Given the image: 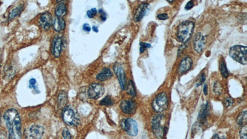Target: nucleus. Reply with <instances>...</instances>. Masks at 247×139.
I'll return each instance as SVG.
<instances>
[{
	"label": "nucleus",
	"mask_w": 247,
	"mask_h": 139,
	"mask_svg": "<svg viewBox=\"0 0 247 139\" xmlns=\"http://www.w3.org/2000/svg\"><path fill=\"white\" fill-rule=\"evenodd\" d=\"M36 83H37V81L35 79H31L29 81V87L32 89H35L36 88V85H35Z\"/></svg>",
	"instance_id": "nucleus-33"
},
{
	"label": "nucleus",
	"mask_w": 247,
	"mask_h": 139,
	"mask_svg": "<svg viewBox=\"0 0 247 139\" xmlns=\"http://www.w3.org/2000/svg\"><path fill=\"white\" fill-rule=\"evenodd\" d=\"M92 29L95 32H98V27L97 26H93Z\"/></svg>",
	"instance_id": "nucleus-42"
},
{
	"label": "nucleus",
	"mask_w": 247,
	"mask_h": 139,
	"mask_svg": "<svg viewBox=\"0 0 247 139\" xmlns=\"http://www.w3.org/2000/svg\"><path fill=\"white\" fill-rule=\"evenodd\" d=\"M224 105H225L226 107H229V106H230L233 104V100H232V99L230 98H226L224 100Z\"/></svg>",
	"instance_id": "nucleus-32"
},
{
	"label": "nucleus",
	"mask_w": 247,
	"mask_h": 139,
	"mask_svg": "<svg viewBox=\"0 0 247 139\" xmlns=\"http://www.w3.org/2000/svg\"><path fill=\"white\" fill-rule=\"evenodd\" d=\"M209 104L207 102L206 104H204L202 106V108L200 111L199 115H198V119L201 122H204L206 120V118L209 114Z\"/></svg>",
	"instance_id": "nucleus-19"
},
{
	"label": "nucleus",
	"mask_w": 247,
	"mask_h": 139,
	"mask_svg": "<svg viewBox=\"0 0 247 139\" xmlns=\"http://www.w3.org/2000/svg\"><path fill=\"white\" fill-rule=\"evenodd\" d=\"M148 6L149 5L146 3H143L138 6L133 16V19L135 22H139L144 18L148 10Z\"/></svg>",
	"instance_id": "nucleus-15"
},
{
	"label": "nucleus",
	"mask_w": 247,
	"mask_h": 139,
	"mask_svg": "<svg viewBox=\"0 0 247 139\" xmlns=\"http://www.w3.org/2000/svg\"><path fill=\"white\" fill-rule=\"evenodd\" d=\"M97 14V9H95V8H92V9L89 10V11L87 12V16H88L89 18H93L94 17H95V16H96Z\"/></svg>",
	"instance_id": "nucleus-30"
},
{
	"label": "nucleus",
	"mask_w": 247,
	"mask_h": 139,
	"mask_svg": "<svg viewBox=\"0 0 247 139\" xmlns=\"http://www.w3.org/2000/svg\"><path fill=\"white\" fill-rule=\"evenodd\" d=\"M113 76V73L110 68L105 67L102 69V71L97 76V79L103 82L110 79Z\"/></svg>",
	"instance_id": "nucleus-17"
},
{
	"label": "nucleus",
	"mask_w": 247,
	"mask_h": 139,
	"mask_svg": "<svg viewBox=\"0 0 247 139\" xmlns=\"http://www.w3.org/2000/svg\"><path fill=\"white\" fill-rule=\"evenodd\" d=\"M44 133V127L39 124H34L24 131L26 139H41Z\"/></svg>",
	"instance_id": "nucleus-7"
},
{
	"label": "nucleus",
	"mask_w": 247,
	"mask_h": 139,
	"mask_svg": "<svg viewBox=\"0 0 247 139\" xmlns=\"http://www.w3.org/2000/svg\"><path fill=\"white\" fill-rule=\"evenodd\" d=\"M67 95L65 91H61L58 97V104L59 108L64 109L67 106Z\"/></svg>",
	"instance_id": "nucleus-18"
},
{
	"label": "nucleus",
	"mask_w": 247,
	"mask_h": 139,
	"mask_svg": "<svg viewBox=\"0 0 247 139\" xmlns=\"http://www.w3.org/2000/svg\"><path fill=\"white\" fill-rule=\"evenodd\" d=\"M166 119V116L161 114L154 116L152 119V130L157 139H162L166 132L167 127L165 125Z\"/></svg>",
	"instance_id": "nucleus-2"
},
{
	"label": "nucleus",
	"mask_w": 247,
	"mask_h": 139,
	"mask_svg": "<svg viewBox=\"0 0 247 139\" xmlns=\"http://www.w3.org/2000/svg\"><path fill=\"white\" fill-rule=\"evenodd\" d=\"M168 106V98L166 93L161 92L157 95L152 101V108L157 113H162Z\"/></svg>",
	"instance_id": "nucleus-5"
},
{
	"label": "nucleus",
	"mask_w": 247,
	"mask_h": 139,
	"mask_svg": "<svg viewBox=\"0 0 247 139\" xmlns=\"http://www.w3.org/2000/svg\"><path fill=\"white\" fill-rule=\"evenodd\" d=\"M100 13H102V14H101V19H102V21H105L106 19V16L105 13L103 11V10H100Z\"/></svg>",
	"instance_id": "nucleus-39"
},
{
	"label": "nucleus",
	"mask_w": 247,
	"mask_h": 139,
	"mask_svg": "<svg viewBox=\"0 0 247 139\" xmlns=\"http://www.w3.org/2000/svg\"><path fill=\"white\" fill-rule=\"evenodd\" d=\"M193 6H194L193 2L192 1H190L187 3L185 8L186 10H191L193 7Z\"/></svg>",
	"instance_id": "nucleus-36"
},
{
	"label": "nucleus",
	"mask_w": 247,
	"mask_h": 139,
	"mask_svg": "<svg viewBox=\"0 0 247 139\" xmlns=\"http://www.w3.org/2000/svg\"><path fill=\"white\" fill-rule=\"evenodd\" d=\"M127 93L132 97H135L136 95V91H135V89L134 87V84L133 82L132 81H129V84L127 85Z\"/></svg>",
	"instance_id": "nucleus-25"
},
{
	"label": "nucleus",
	"mask_w": 247,
	"mask_h": 139,
	"mask_svg": "<svg viewBox=\"0 0 247 139\" xmlns=\"http://www.w3.org/2000/svg\"><path fill=\"white\" fill-rule=\"evenodd\" d=\"M62 119L68 125L77 126L79 124V119L70 106H67L63 109Z\"/></svg>",
	"instance_id": "nucleus-6"
},
{
	"label": "nucleus",
	"mask_w": 247,
	"mask_h": 139,
	"mask_svg": "<svg viewBox=\"0 0 247 139\" xmlns=\"http://www.w3.org/2000/svg\"><path fill=\"white\" fill-rule=\"evenodd\" d=\"M222 90V86L221 85V84L219 82H216L214 84V92L217 95H219L221 93Z\"/></svg>",
	"instance_id": "nucleus-28"
},
{
	"label": "nucleus",
	"mask_w": 247,
	"mask_h": 139,
	"mask_svg": "<svg viewBox=\"0 0 247 139\" xmlns=\"http://www.w3.org/2000/svg\"><path fill=\"white\" fill-rule=\"evenodd\" d=\"M195 23L192 21H185L179 26L177 31V39L182 43H186L192 37Z\"/></svg>",
	"instance_id": "nucleus-3"
},
{
	"label": "nucleus",
	"mask_w": 247,
	"mask_h": 139,
	"mask_svg": "<svg viewBox=\"0 0 247 139\" xmlns=\"http://www.w3.org/2000/svg\"><path fill=\"white\" fill-rule=\"evenodd\" d=\"M53 27L56 32L62 31L66 27V22L63 18H56L53 21Z\"/></svg>",
	"instance_id": "nucleus-21"
},
{
	"label": "nucleus",
	"mask_w": 247,
	"mask_h": 139,
	"mask_svg": "<svg viewBox=\"0 0 247 139\" xmlns=\"http://www.w3.org/2000/svg\"><path fill=\"white\" fill-rule=\"evenodd\" d=\"M114 72L118 77L119 80L121 87L122 90H125L126 88V77L124 69L121 65H115L114 67Z\"/></svg>",
	"instance_id": "nucleus-14"
},
{
	"label": "nucleus",
	"mask_w": 247,
	"mask_h": 139,
	"mask_svg": "<svg viewBox=\"0 0 247 139\" xmlns=\"http://www.w3.org/2000/svg\"><path fill=\"white\" fill-rule=\"evenodd\" d=\"M67 13V7L65 3H59L55 9V15L57 18H63Z\"/></svg>",
	"instance_id": "nucleus-20"
},
{
	"label": "nucleus",
	"mask_w": 247,
	"mask_h": 139,
	"mask_svg": "<svg viewBox=\"0 0 247 139\" xmlns=\"http://www.w3.org/2000/svg\"><path fill=\"white\" fill-rule=\"evenodd\" d=\"M114 104V101L112 99V98L110 96H106L101 101H100V105L103 106H112Z\"/></svg>",
	"instance_id": "nucleus-26"
},
{
	"label": "nucleus",
	"mask_w": 247,
	"mask_h": 139,
	"mask_svg": "<svg viewBox=\"0 0 247 139\" xmlns=\"http://www.w3.org/2000/svg\"><path fill=\"white\" fill-rule=\"evenodd\" d=\"M247 121V112L246 111H244L239 114L237 118V122L239 125H245Z\"/></svg>",
	"instance_id": "nucleus-23"
},
{
	"label": "nucleus",
	"mask_w": 247,
	"mask_h": 139,
	"mask_svg": "<svg viewBox=\"0 0 247 139\" xmlns=\"http://www.w3.org/2000/svg\"><path fill=\"white\" fill-rule=\"evenodd\" d=\"M212 139H225V138H222L218 134H215Z\"/></svg>",
	"instance_id": "nucleus-41"
},
{
	"label": "nucleus",
	"mask_w": 247,
	"mask_h": 139,
	"mask_svg": "<svg viewBox=\"0 0 247 139\" xmlns=\"http://www.w3.org/2000/svg\"><path fill=\"white\" fill-rule=\"evenodd\" d=\"M157 18L160 20H166L168 18V16L167 14L166 13H163V14H160L157 15Z\"/></svg>",
	"instance_id": "nucleus-34"
},
{
	"label": "nucleus",
	"mask_w": 247,
	"mask_h": 139,
	"mask_svg": "<svg viewBox=\"0 0 247 139\" xmlns=\"http://www.w3.org/2000/svg\"><path fill=\"white\" fill-rule=\"evenodd\" d=\"M62 47V38L61 35H56L53 40L52 53L55 58H59L61 55Z\"/></svg>",
	"instance_id": "nucleus-13"
},
{
	"label": "nucleus",
	"mask_w": 247,
	"mask_h": 139,
	"mask_svg": "<svg viewBox=\"0 0 247 139\" xmlns=\"http://www.w3.org/2000/svg\"><path fill=\"white\" fill-rule=\"evenodd\" d=\"M1 117H2V114H1V113H0V122H1Z\"/></svg>",
	"instance_id": "nucleus-43"
},
{
	"label": "nucleus",
	"mask_w": 247,
	"mask_h": 139,
	"mask_svg": "<svg viewBox=\"0 0 247 139\" xmlns=\"http://www.w3.org/2000/svg\"><path fill=\"white\" fill-rule=\"evenodd\" d=\"M220 71L221 73L222 76L225 77L227 78L229 76V73L227 71V69L226 67V64L225 62L224 61V59H222L221 62H220Z\"/></svg>",
	"instance_id": "nucleus-24"
},
{
	"label": "nucleus",
	"mask_w": 247,
	"mask_h": 139,
	"mask_svg": "<svg viewBox=\"0 0 247 139\" xmlns=\"http://www.w3.org/2000/svg\"><path fill=\"white\" fill-rule=\"evenodd\" d=\"M246 50L247 48L245 46L235 45L230 48L229 55L235 61L246 65L247 64Z\"/></svg>",
	"instance_id": "nucleus-4"
},
{
	"label": "nucleus",
	"mask_w": 247,
	"mask_h": 139,
	"mask_svg": "<svg viewBox=\"0 0 247 139\" xmlns=\"http://www.w3.org/2000/svg\"><path fill=\"white\" fill-rule=\"evenodd\" d=\"M240 139H247V126L245 124L240 130Z\"/></svg>",
	"instance_id": "nucleus-27"
},
{
	"label": "nucleus",
	"mask_w": 247,
	"mask_h": 139,
	"mask_svg": "<svg viewBox=\"0 0 247 139\" xmlns=\"http://www.w3.org/2000/svg\"><path fill=\"white\" fill-rule=\"evenodd\" d=\"M193 61L190 57H185L183 58L179 64L178 70L180 74H183L187 73L192 67Z\"/></svg>",
	"instance_id": "nucleus-16"
},
{
	"label": "nucleus",
	"mask_w": 247,
	"mask_h": 139,
	"mask_svg": "<svg viewBox=\"0 0 247 139\" xmlns=\"http://www.w3.org/2000/svg\"><path fill=\"white\" fill-rule=\"evenodd\" d=\"M206 45V38L201 33H197L193 40V48L196 52L201 53Z\"/></svg>",
	"instance_id": "nucleus-12"
},
{
	"label": "nucleus",
	"mask_w": 247,
	"mask_h": 139,
	"mask_svg": "<svg viewBox=\"0 0 247 139\" xmlns=\"http://www.w3.org/2000/svg\"><path fill=\"white\" fill-rule=\"evenodd\" d=\"M3 118L8 129L9 139H22L21 121L18 111L14 108L8 109Z\"/></svg>",
	"instance_id": "nucleus-1"
},
{
	"label": "nucleus",
	"mask_w": 247,
	"mask_h": 139,
	"mask_svg": "<svg viewBox=\"0 0 247 139\" xmlns=\"http://www.w3.org/2000/svg\"><path fill=\"white\" fill-rule=\"evenodd\" d=\"M205 76L204 74H203L201 75V76L199 78L198 83H197V86L201 85L205 82Z\"/></svg>",
	"instance_id": "nucleus-35"
},
{
	"label": "nucleus",
	"mask_w": 247,
	"mask_h": 139,
	"mask_svg": "<svg viewBox=\"0 0 247 139\" xmlns=\"http://www.w3.org/2000/svg\"><path fill=\"white\" fill-rule=\"evenodd\" d=\"M82 29H83V30L85 32H89L91 30V27L89 26V24H84L83 25V26H82Z\"/></svg>",
	"instance_id": "nucleus-37"
},
{
	"label": "nucleus",
	"mask_w": 247,
	"mask_h": 139,
	"mask_svg": "<svg viewBox=\"0 0 247 139\" xmlns=\"http://www.w3.org/2000/svg\"><path fill=\"white\" fill-rule=\"evenodd\" d=\"M120 107L124 113L132 114L136 111L137 104L135 101L132 99L123 100L121 102Z\"/></svg>",
	"instance_id": "nucleus-10"
},
{
	"label": "nucleus",
	"mask_w": 247,
	"mask_h": 139,
	"mask_svg": "<svg viewBox=\"0 0 247 139\" xmlns=\"http://www.w3.org/2000/svg\"><path fill=\"white\" fill-rule=\"evenodd\" d=\"M53 24V17L50 13L46 12L40 16L39 19V25L43 29L47 30L51 27Z\"/></svg>",
	"instance_id": "nucleus-11"
},
{
	"label": "nucleus",
	"mask_w": 247,
	"mask_h": 139,
	"mask_svg": "<svg viewBox=\"0 0 247 139\" xmlns=\"http://www.w3.org/2000/svg\"><path fill=\"white\" fill-rule=\"evenodd\" d=\"M62 137L64 139H72V136L71 134L69 132V130H68V129L67 128H64V130H62Z\"/></svg>",
	"instance_id": "nucleus-29"
},
{
	"label": "nucleus",
	"mask_w": 247,
	"mask_h": 139,
	"mask_svg": "<svg viewBox=\"0 0 247 139\" xmlns=\"http://www.w3.org/2000/svg\"><path fill=\"white\" fill-rule=\"evenodd\" d=\"M121 125L122 129L130 136H136L138 133V129L137 122L131 118L124 119L121 121Z\"/></svg>",
	"instance_id": "nucleus-8"
},
{
	"label": "nucleus",
	"mask_w": 247,
	"mask_h": 139,
	"mask_svg": "<svg viewBox=\"0 0 247 139\" xmlns=\"http://www.w3.org/2000/svg\"><path fill=\"white\" fill-rule=\"evenodd\" d=\"M23 9H24L23 4H21V5H19L18 6H17L16 8H15L10 13V14L9 15V20L11 21V20L14 19V18H16V17H18L19 15H20V14L23 11Z\"/></svg>",
	"instance_id": "nucleus-22"
},
{
	"label": "nucleus",
	"mask_w": 247,
	"mask_h": 139,
	"mask_svg": "<svg viewBox=\"0 0 247 139\" xmlns=\"http://www.w3.org/2000/svg\"><path fill=\"white\" fill-rule=\"evenodd\" d=\"M0 139H6V133L5 131L0 132Z\"/></svg>",
	"instance_id": "nucleus-38"
},
{
	"label": "nucleus",
	"mask_w": 247,
	"mask_h": 139,
	"mask_svg": "<svg viewBox=\"0 0 247 139\" xmlns=\"http://www.w3.org/2000/svg\"><path fill=\"white\" fill-rule=\"evenodd\" d=\"M140 53H143L146 48L151 47V45L150 44L147 43H145V42H141L140 43Z\"/></svg>",
	"instance_id": "nucleus-31"
},
{
	"label": "nucleus",
	"mask_w": 247,
	"mask_h": 139,
	"mask_svg": "<svg viewBox=\"0 0 247 139\" xmlns=\"http://www.w3.org/2000/svg\"><path fill=\"white\" fill-rule=\"evenodd\" d=\"M203 92H204V93H205V95H207V94H208V85H207L206 84H205L204 85V87H203Z\"/></svg>",
	"instance_id": "nucleus-40"
},
{
	"label": "nucleus",
	"mask_w": 247,
	"mask_h": 139,
	"mask_svg": "<svg viewBox=\"0 0 247 139\" xmlns=\"http://www.w3.org/2000/svg\"><path fill=\"white\" fill-rule=\"evenodd\" d=\"M105 93V87L100 84L94 83L89 86L87 94L90 98L97 100L100 98Z\"/></svg>",
	"instance_id": "nucleus-9"
}]
</instances>
